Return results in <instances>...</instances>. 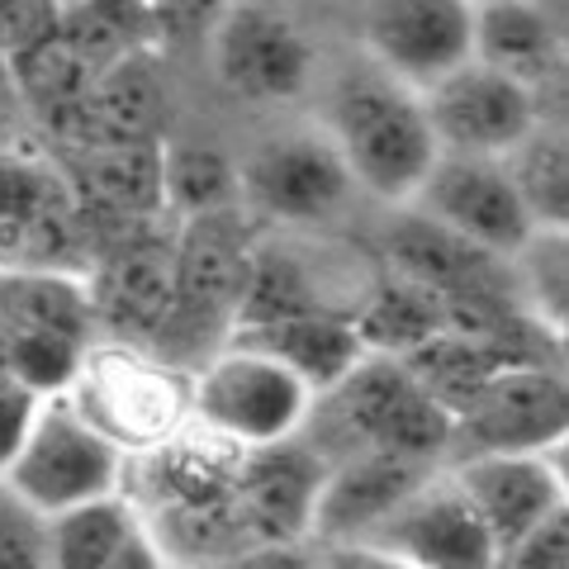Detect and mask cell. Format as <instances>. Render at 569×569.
<instances>
[{
  "mask_svg": "<svg viewBox=\"0 0 569 569\" xmlns=\"http://www.w3.org/2000/svg\"><path fill=\"white\" fill-rule=\"evenodd\" d=\"M0 318L10 332L58 337L71 347L100 337L86 271L67 266H0Z\"/></svg>",
  "mask_w": 569,
  "mask_h": 569,
  "instance_id": "obj_24",
  "label": "cell"
},
{
  "mask_svg": "<svg viewBox=\"0 0 569 569\" xmlns=\"http://www.w3.org/2000/svg\"><path fill=\"white\" fill-rule=\"evenodd\" d=\"M257 238L261 223L242 204L176 223V299L148 351L194 370L233 337Z\"/></svg>",
  "mask_w": 569,
  "mask_h": 569,
  "instance_id": "obj_3",
  "label": "cell"
},
{
  "mask_svg": "<svg viewBox=\"0 0 569 569\" xmlns=\"http://www.w3.org/2000/svg\"><path fill=\"white\" fill-rule=\"evenodd\" d=\"M569 560V508L550 512L546 522H537L522 541H512L498 565L503 569H565Z\"/></svg>",
  "mask_w": 569,
  "mask_h": 569,
  "instance_id": "obj_34",
  "label": "cell"
},
{
  "mask_svg": "<svg viewBox=\"0 0 569 569\" xmlns=\"http://www.w3.org/2000/svg\"><path fill=\"white\" fill-rule=\"evenodd\" d=\"M96 332L148 347L176 299V223H152L104 242L86 266Z\"/></svg>",
  "mask_w": 569,
  "mask_h": 569,
  "instance_id": "obj_13",
  "label": "cell"
},
{
  "mask_svg": "<svg viewBox=\"0 0 569 569\" xmlns=\"http://www.w3.org/2000/svg\"><path fill=\"white\" fill-rule=\"evenodd\" d=\"M318 123L342 152L356 194H370L380 209L413 200L441 152L422 110V91L380 71L370 58L351 62L342 77L323 86Z\"/></svg>",
  "mask_w": 569,
  "mask_h": 569,
  "instance_id": "obj_1",
  "label": "cell"
},
{
  "mask_svg": "<svg viewBox=\"0 0 569 569\" xmlns=\"http://www.w3.org/2000/svg\"><path fill=\"white\" fill-rule=\"evenodd\" d=\"M328 475V456L305 432L247 447L233 498L257 531V560H309V518Z\"/></svg>",
  "mask_w": 569,
  "mask_h": 569,
  "instance_id": "obj_12",
  "label": "cell"
},
{
  "mask_svg": "<svg viewBox=\"0 0 569 569\" xmlns=\"http://www.w3.org/2000/svg\"><path fill=\"white\" fill-rule=\"evenodd\" d=\"M456 485L466 489L475 512L485 518L493 550L503 556L550 512L569 508L565 447L550 451H466L447 460ZM498 565V560H493Z\"/></svg>",
  "mask_w": 569,
  "mask_h": 569,
  "instance_id": "obj_17",
  "label": "cell"
},
{
  "mask_svg": "<svg viewBox=\"0 0 569 569\" xmlns=\"http://www.w3.org/2000/svg\"><path fill=\"white\" fill-rule=\"evenodd\" d=\"M33 403H39V395H33L24 380H14L10 370H0V475H6L14 451H20L24 427L33 418Z\"/></svg>",
  "mask_w": 569,
  "mask_h": 569,
  "instance_id": "obj_35",
  "label": "cell"
},
{
  "mask_svg": "<svg viewBox=\"0 0 569 569\" xmlns=\"http://www.w3.org/2000/svg\"><path fill=\"white\" fill-rule=\"evenodd\" d=\"M0 266H91V228L58 152L43 142L0 148Z\"/></svg>",
  "mask_w": 569,
  "mask_h": 569,
  "instance_id": "obj_6",
  "label": "cell"
},
{
  "mask_svg": "<svg viewBox=\"0 0 569 569\" xmlns=\"http://www.w3.org/2000/svg\"><path fill=\"white\" fill-rule=\"evenodd\" d=\"M62 6H67V0H62Z\"/></svg>",
  "mask_w": 569,
  "mask_h": 569,
  "instance_id": "obj_38",
  "label": "cell"
},
{
  "mask_svg": "<svg viewBox=\"0 0 569 569\" xmlns=\"http://www.w3.org/2000/svg\"><path fill=\"white\" fill-rule=\"evenodd\" d=\"M62 395L123 456H138L190 418V370L148 347L96 337L81 347Z\"/></svg>",
  "mask_w": 569,
  "mask_h": 569,
  "instance_id": "obj_4",
  "label": "cell"
},
{
  "mask_svg": "<svg viewBox=\"0 0 569 569\" xmlns=\"http://www.w3.org/2000/svg\"><path fill=\"white\" fill-rule=\"evenodd\" d=\"M376 261L385 271L403 280H418L437 295H470V290H512L508 280V257L485 252L479 242L460 238L432 213L418 204H395L389 209L385 233L376 238Z\"/></svg>",
  "mask_w": 569,
  "mask_h": 569,
  "instance_id": "obj_19",
  "label": "cell"
},
{
  "mask_svg": "<svg viewBox=\"0 0 569 569\" xmlns=\"http://www.w3.org/2000/svg\"><path fill=\"white\" fill-rule=\"evenodd\" d=\"M569 389L565 361H512L456 408V447L466 451H550L565 447Z\"/></svg>",
  "mask_w": 569,
  "mask_h": 569,
  "instance_id": "obj_11",
  "label": "cell"
},
{
  "mask_svg": "<svg viewBox=\"0 0 569 569\" xmlns=\"http://www.w3.org/2000/svg\"><path fill=\"white\" fill-rule=\"evenodd\" d=\"M508 280L518 305L541 328L565 332V228L537 223L527 242L508 257Z\"/></svg>",
  "mask_w": 569,
  "mask_h": 569,
  "instance_id": "obj_31",
  "label": "cell"
},
{
  "mask_svg": "<svg viewBox=\"0 0 569 569\" xmlns=\"http://www.w3.org/2000/svg\"><path fill=\"white\" fill-rule=\"evenodd\" d=\"M427 470H437L432 460H413L395 451H356L332 460L309 518L313 560H351L356 546L413 493V485Z\"/></svg>",
  "mask_w": 569,
  "mask_h": 569,
  "instance_id": "obj_16",
  "label": "cell"
},
{
  "mask_svg": "<svg viewBox=\"0 0 569 569\" xmlns=\"http://www.w3.org/2000/svg\"><path fill=\"white\" fill-rule=\"evenodd\" d=\"M247 447L223 437L219 427L200 418H186L171 437L157 447L129 456L123 466V493L138 508H167V503H204V498L233 493Z\"/></svg>",
  "mask_w": 569,
  "mask_h": 569,
  "instance_id": "obj_20",
  "label": "cell"
},
{
  "mask_svg": "<svg viewBox=\"0 0 569 569\" xmlns=\"http://www.w3.org/2000/svg\"><path fill=\"white\" fill-rule=\"evenodd\" d=\"M238 200L261 228H328L356 200V181L323 123H280L238 157Z\"/></svg>",
  "mask_w": 569,
  "mask_h": 569,
  "instance_id": "obj_5",
  "label": "cell"
},
{
  "mask_svg": "<svg viewBox=\"0 0 569 569\" xmlns=\"http://www.w3.org/2000/svg\"><path fill=\"white\" fill-rule=\"evenodd\" d=\"M58 39L96 67L119 62L129 52L162 48L152 0H67L58 14Z\"/></svg>",
  "mask_w": 569,
  "mask_h": 569,
  "instance_id": "obj_29",
  "label": "cell"
},
{
  "mask_svg": "<svg viewBox=\"0 0 569 569\" xmlns=\"http://www.w3.org/2000/svg\"><path fill=\"white\" fill-rule=\"evenodd\" d=\"M48 569H162L142 508L123 489L48 518Z\"/></svg>",
  "mask_w": 569,
  "mask_h": 569,
  "instance_id": "obj_22",
  "label": "cell"
},
{
  "mask_svg": "<svg viewBox=\"0 0 569 569\" xmlns=\"http://www.w3.org/2000/svg\"><path fill=\"white\" fill-rule=\"evenodd\" d=\"M0 565L48 569V518L0 479Z\"/></svg>",
  "mask_w": 569,
  "mask_h": 569,
  "instance_id": "obj_32",
  "label": "cell"
},
{
  "mask_svg": "<svg viewBox=\"0 0 569 569\" xmlns=\"http://www.w3.org/2000/svg\"><path fill=\"white\" fill-rule=\"evenodd\" d=\"M361 58L413 91L470 58V0H361Z\"/></svg>",
  "mask_w": 569,
  "mask_h": 569,
  "instance_id": "obj_18",
  "label": "cell"
},
{
  "mask_svg": "<svg viewBox=\"0 0 569 569\" xmlns=\"http://www.w3.org/2000/svg\"><path fill=\"white\" fill-rule=\"evenodd\" d=\"M123 466H129V456H123L110 437H100L96 427L67 403L62 389H52V395H39V403H33L24 441L0 479H6L33 512L52 518V512L86 503V498H96V493L123 489Z\"/></svg>",
  "mask_w": 569,
  "mask_h": 569,
  "instance_id": "obj_7",
  "label": "cell"
},
{
  "mask_svg": "<svg viewBox=\"0 0 569 569\" xmlns=\"http://www.w3.org/2000/svg\"><path fill=\"white\" fill-rule=\"evenodd\" d=\"M299 432L328 456V466L356 451H395L441 466L456 447L451 408L389 351H366L342 380L318 389Z\"/></svg>",
  "mask_w": 569,
  "mask_h": 569,
  "instance_id": "obj_2",
  "label": "cell"
},
{
  "mask_svg": "<svg viewBox=\"0 0 569 569\" xmlns=\"http://www.w3.org/2000/svg\"><path fill=\"white\" fill-rule=\"evenodd\" d=\"M162 200H167L171 223L242 204L238 200V157L204 138H186V142L162 138Z\"/></svg>",
  "mask_w": 569,
  "mask_h": 569,
  "instance_id": "obj_28",
  "label": "cell"
},
{
  "mask_svg": "<svg viewBox=\"0 0 569 569\" xmlns=\"http://www.w3.org/2000/svg\"><path fill=\"white\" fill-rule=\"evenodd\" d=\"M228 342H247L266 356H276V361L290 366L313 395L328 389L332 380H342L370 351L361 342V332H356V318L337 313V309H309V313L271 318V323H252V328H238Z\"/></svg>",
  "mask_w": 569,
  "mask_h": 569,
  "instance_id": "obj_25",
  "label": "cell"
},
{
  "mask_svg": "<svg viewBox=\"0 0 569 569\" xmlns=\"http://www.w3.org/2000/svg\"><path fill=\"white\" fill-rule=\"evenodd\" d=\"M62 0H0V52L14 58L58 33Z\"/></svg>",
  "mask_w": 569,
  "mask_h": 569,
  "instance_id": "obj_33",
  "label": "cell"
},
{
  "mask_svg": "<svg viewBox=\"0 0 569 569\" xmlns=\"http://www.w3.org/2000/svg\"><path fill=\"white\" fill-rule=\"evenodd\" d=\"M152 546L167 565H257V531L247 527L233 493L204 498V503H167L142 508Z\"/></svg>",
  "mask_w": 569,
  "mask_h": 569,
  "instance_id": "obj_26",
  "label": "cell"
},
{
  "mask_svg": "<svg viewBox=\"0 0 569 569\" xmlns=\"http://www.w3.org/2000/svg\"><path fill=\"white\" fill-rule=\"evenodd\" d=\"M204 48L213 81L242 104H290L318 81L313 39L271 0H228Z\"/></svg>",
  "mask_w": 569,
  "mask_h": 569,
  "instance_id": "obj_8",
  "label": "cell"
},
{
  "mask_svg": "<svg viewBox=\"0 0 569 569\" xmlns=\"http://www.w3.org/2000/svg\"><path fill=\"white\" fill-rule=\"evenodd\" d=\"M351 318H356V332H361V342L370 351L403 356L418 342H427L432 332L447 328V305H441L437 290H427L418 280H403V276L380 266Z\"/></svg>",
  "mask_w": 569,
  "mask_h": 569,
  "instance_id": "obj_27",
  "label": "cell"
},
{
  "mask_svg": "<svg viewBox=\"0 0 569 569\" xmlns=\"http://www.w3.org/2000/svg\"><path fill=\"white\" fill-rule=\"evenodd\" d=\"M470 58L556 104L565 77L560 6L556 0H479L470 6Z\"/></svg>",
  "mask_w": 569,
  "mask_h": 569,
  "instance_id": "obj_21",
  "label": "cell"
},
{
  "mask_svg": "<svg viewBox=\"0 0 569 569\" xmlns=\"http://www.w3.org/2000/svg\"><path fill=\"white\" fill-rule=\"evenodd\" d=\"M470 6H479V0H470Z\"/></svg>",
  "mask_w": 569,
  "mask_h": 569,
  "instance_id": "obj_37",
  "label": "cell"
},
{
  "mask_svg": "<svg viewBox=\"0 0 569 569\" xmlns=\"http://www.w3.org/2000/svg\"><path fill=\"white\" fill-rule=\"evenodd\" d=\"M422 110L437 133V148L503 157L546 114H556V104L541 100L531 86L503 77V71L466 58L447 77L422 86Z\"/></svg>",
  "mask_w": 569,
  "mask_h": 569,
  "instance_id": "obj_14",
  "label": "cell"
},
{
  "mask_svg": "<svg viewBox=\"0 0 569 569\" xmlns=\"http://www.w3.org/2000/svg\"><path fill=\"white\" fill-rule=\"evenodd\" d=\"M503 167H508L512 186H518L531 219L550 223V228H565L569 176H565V129H560V114H546L522 142H512V148L503 152Z\"/></svg>",
  "mask_w": 569,
  "mask_h": 569,
  "instance_id": "obj_30",
  "label": "cell"
},
{
  "mask_svg": "<svg viewBox=\"0 0 569 569\" xmlns=\"http://www.w3.org/2000/svg\"><path fill=\"white\" fill-rule=\"evenodd\" d=\"M351 560L376 565H422V569H493L498 550L485 518L475 512L466 489L456 485L451 466L441 460L427 470L413 493L356 546Z\"/></svg>",
  "mask_w": 569,
  "mask_h": 569,
  "instance_id": "obj_10",
  "label": "cell"
},
{
  "mask_svg": "<svg viewBox=\"0 0 569 569\" xmlns=\"http://www.w3.org/2000/svg\"><path fill=\"white\" fill-rule=\"evenodd\" d=\"M313 389L247 342H223L219 351L190 370V418L219 427L242 447L299 432Z\"/></svg>",
  "mask_w": 569,
  "mask_h": 569,
  "instance_id": "obj_9",
  "label": "cell"
},
{
  "mask_svg": "<svg viewBox=\"0 0 569 569\" xmlns=\"http://www.w3.org/2000/svg\"><path fill=\"white\" fill-rule=\"evenodd\" d=\"M408 204H418L422 213H432V219L456 228L460 238L479 242L493 257H512L527 242L531 228H537V219L527 213L522 194L503 167V157H485V152L441 148Z\"/></svg>",
  "mask_w": 569,
  "mask_h": 569,
  "instance_id": "obj_15",
  "label": "cell"
},
{
  "mask_svg": "<svg viewBox=\"0 0 569 569\" xmlns=\"http://www.w3.org/2000/svg\"><path fill=\"white\" fill-rule=\"evenodd\" d=\"M0 370H10V328H6V318H0Z\"/></svg>",
  "mask_w": 569,
  "mask_h": 569,
  "instance_id": "obj_36",
  "label": "cell"
},
{
  "mask_svg": "<svg viewBox=\"0 0 569 569\" xmlns=\"http://www.w3.org/2000/svg\"><path fill=\"white\" fill-rule=\"evenodd\" d=\"M167 77L162 48L129 52L96 71L91 100H86V148L104 142H162L167 138Z\"/></svg>",
  "mask_w": 569,
  "mask_h": 569,
  "instance_id": "obj_23",
  "label": "cell"
}]
</instances>
